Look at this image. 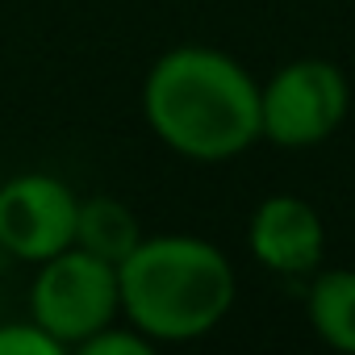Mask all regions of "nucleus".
I'll list each match as a JSON object with an SVG mask.
<instances>
[{"mask_svg": "<svg viewBox=\"0 0 355 355\" xmlns=\"http://www.w3.org/2000/svg\"><path fill=\"white\" fill-rule=\"evenodd\" d=\"M247 243H251V255L259 268L293 280V276H309L322 263L326 226H322V214L305 197L272 193L255 205Z\"/></svg>", "mask_w": 355, "mask_h": 355, "instance_id": "6", "label": "nucleus"}, {"mask_svg": "<svg viewBox=\"0 0 355 355\" xmlns=\"http://www.w3.org/2000/svg\"><path fill=\"white\" fill-rule=\"evenodd\" d=\"M351 88L330 59H293L259 84V138L301 150L326 142L347 121Z\"/></svg>", "mask_w": 355, "mask_h": 355, "instance_id": "4", "label": "nucleus"}, {"mask_svg": "<svg viewBox=\"0 0 355 355\" xmlns=\"http://www.w3.org/2000/svg\"><path fill=\"white\" fill-rule=\"evenodd\" d=\"M138 239H142V230H138V218L125 201H117V197L80 201V214H76V247L80 251H92L109 263H121L138 247Z\"/></svg>", "mask_w": 355, "mask_h": 355, "instance_id": "8", "label": "nucleus"}, {"mask_svg": "<svg viewBox=\"0 0 355 355\" xmlns=\"http://www.w3.org/2000/svg\"><path fill=\"white\" fill-rule=\"evenodd\" d=\"M80 351H84V355H150L155 343H150L142 330H134V326L109 322L105 330H96L92 338H84Z\"/></svg>", "mask_w": 355, "mask_h": 355, "instance_id": "10", "label": "nucleus"}, {"mask_svg": "<svg viewBox=\"0 0 355 355\" xmlns=\"http://www.w3.org/2000/svg\"><path fill=\"white\" fill-rule=\"evenodd\" d=\"M80 197L46 171H26L0 184V247L13 259L42 263L76 243Z\"/></svg>", "mask_w": 355, "mask_h": 355, "instance_id": "5", "label": "nucleus"}, {"mask_svg": "<svg viewBox=\"0 0 355 355\" xmlns=\"http://www.w3.org/2000/svg\"><path fill=\"white\" fill-rule=\"evenodd\" d=\"M121 313L150 343H193L234 305L230 259L193 234H155L117 263Z\"/></svg>", "mask_w": 355, "mask_h": 355, "instance_id": "2", "label": "nucleus"}, {"mask_svg": "<svg viewBox=\"0 0 355 355\" xmlns=\"http://www.w3.org/2000/svg\"><path fill=\"white\" fill-rule=\"evenodd\" d=\"M305 313L326 347L355 355V268L313 276L305 288Z\"/></svg>", "mask_w": 355, "mask_h": 355, "instance_id": "7", "label": "nucleus"}, {"mask_svg": "<svg viewBox=\"0 0 355 355\" xmlns=\"http://www.w3.org/2000/svg\"><path fill=\"white\" fill-rule=\"evenodd\" d=\"M121 313L117 263L80 251L76 243L38 263L30 284V318L51 330L63 347H80Z\"/></svg>", "mask_w": 355, "mask_h": 355, "instance_id": "3", "label": "nucleus"}, {"mask_svg": "<svg viewBox=\"0 0 355 355\" xmlns=\"http://www.w3.org/2000/svg\"><path fill=\"white\" fill-rule=\"evenodd\" d=\"M59 351H67V347L51 330H42L34 318L0 326V355H59Z\"/></svg>", "mask_w": 355, "mask_h": 355, "instance_id": "9", "label": "nucleus"}, {"mask_svg": "<svg viewBox=\"0 0 355 355\" xmlns=\"http://www.w3.org/2000/svg\"><path fill=\"white\" fill-rule=\"evenodd\" d=\"M142 113L175 155L226 163L259 138V84L218 46H171L146 71Z\"/></svg>", "mask_w": 355, "mask_h": 355, "instance_id": "1", "label": "nucleus"}]
</instances>
